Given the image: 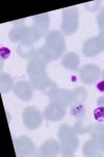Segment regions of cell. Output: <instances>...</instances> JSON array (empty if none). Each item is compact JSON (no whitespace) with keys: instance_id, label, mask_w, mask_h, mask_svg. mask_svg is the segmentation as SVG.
<instances>
[{"instance_id":"cell-1","label":"cell","mask_w":104,"mask_h":157,"mask_svg":"<svg viewBox=\"0 0 104 157\" xmlns=\"http://www.w3.org/2000/svg\"><path fill=\"white\" fill-rule=\"evenodd\" d=\"M57 137L60 153L67 156L74 155L79 148V138L74 127H71L68 124L60 125L57 131Z\"/></svg>"},{"instance_id":"cell-2","label":"cell","mask_w":104,"mask_h":157,"mask_svg":"<svg viewBox=\"0 0 104 157\" xmlns=\"http://www.w3.org/2000/svg\"><path fill=\"white\" fill-rule=\"evenodd\" d=\"M47 64L42 59L34 57L29 60L26 67V72L29 78V82L34 86V89L41 90L44 85L50 80L46 71Z\"/></svg>"},{"instance_id":"cell-3","label":"cell","mask_w":104,"mask_h":157,"mask_svg":"<svg viewBox=\"0 0 104 157\" xmlns=\"http://www.w3.org/2000/svg\"><path fill=\"white\" fill-rule=\"evenodd\" d=\"M79 27V12L76 6L68 7L63 11L60 32L65 36L75 34Z\"/></svg>"},{"instance_id":"cell-4","label":"cell","mask_w":104,"mask_h":157,"mask_svg":"<svg viewBox=\"0 0 104 157\" xmlns=\"http://www.w3.org/2000/svg\"><path fill=\"white\" fill-rule=\"evenodd\" d=\"M45 45L59 59L60 57H63V54H65L66 50L65 35L57 29L50 30L45 37Z\"/></svg>"},{"instance_id":"cell-5","label":"cell","mask_w":104,"mask_h":157,"mask_svg":"<svg viewBox=\"0 0 104 157\" xmlns=\"http://www.w3.org/2000/svg\"><path fill=\"white\" fill-rule=\"evenodd\" d=\"M44 120L43 112L34 106H27L22 112V121L28 130H37L41 127Z\"/></svg>"},{"instance_id":"cell-6","label":"cell","mask_w":104,"mask_h":157,"mask_svg":"<svg viewBox=\"0 0 104 157\" xmlns=\"http://www.w3.org/2000/svg\"><path fill=\"white\" fill-rule=\"evenodd\" d=\"M102 69L96 64H85L79 69V78L85 85H94L101 78Z\"/></svg>"},{"instance_id":"cell-7","label":"cell","mask_w":104,"mask_h":157,"mask_svg":"<svg viewBox=\"0 0 104 157\" xmlns=\"http://www.w3.org/2000/svg\"><path fill=\"white\" fill-rule=\"evenodd\" d=\"M15 151L18 156H31L35 152L34 141L25 135L18 136L14 139Z\"/></svg>"},{"instance_id":"cell-8","label":"cell","mask_w":104,"mask_h":157,"mask_svg":"<svg viewBox=\"0 0 104 157\" xmlns=\"http://www.w3.org/2000/svg\"><path fill=\"white\" fill-rule=\"evenodd\" d=\"M34 86L28 81H20L15 84L13 92L18 98L23 102L28 103L34 98Z\"/></svg>"},{"instance_id":"cell-9","label":"cell","mask_w":104,"mask_h":157,"mask_svg":"<svg viewBox=\"0 0 104 157\" xmlns=\"http://www.w3.org/2000/svg\"><path fill=\"white\" fill-rule=\"evenodd\" d=\"M66 113L67 111L65 107H62L56 103L50 102V104H48L43 111V116L46 121L55 123V121H62L66 116Z\"/></svg>"},{"instance_id":"cell-10","label":"cell","mask_w":104,"mask_h":157,"mask_svg":"<svg viewBox=\"0 0 104 157\" xmlns=\"http://www.w3.org/2000/svg\"><path fill=\"white\" fill-rule=\"evenodd\" d=\"M50 17L49 14H40L32 18V24L30 26L34 30H37L38 34L41 37H46V35L50 32Z\"/></svg>"},{"instance_id":"cell-11","label":"cell","mask_w":104,"mask_h":157,"mask_svg":"<svg viewBox=\"0 0 104 157\" xmlns=\"http://www.w3.org/2000/svg\"><path fill=\"white\" fill-rule=\"evenodd\" d=\"M50 102L56 103L62 107L67 108L72 105V90L66 88H58L54 93L49 98Z\"/></svg>"},{"instance_id":"cell-12","label":"cell","mask_w":104,"mask_h":157,"mask_svg":"<svg viewBox=\"0 0 104 157\" xmlns=\"http://www.w3.org/2000/svg\"><path fill=\"white\" fill-rule=\"evenodd\" d=\"M30 30V26L25 24H16L12 27L9 33V39L13 43H19L22 44Z\"/></svg>"},{"instance_id":"cell-13","label":"cell","mask_w":104,"mask_h":157,"mask_svg":"<svg viewBox=\"0 0 104 157\" xmlns=\"http://www.w3.org/2000/svg\"><path fill=\"white\" fill-rule=\"evenodd\" d=\"M59 152V141L54 138H50L44 141L40 147V153L42 156L53 157L56 156Z\"/></svg>"},{"instance_id":"cell-14","label":"cell","mask_w":104,"mask_h":157,"mask_svg":"<svg viewBox=\"0 0 104 157\" xmlns=\"http://www.w3.org/2000/svg\"><path fill=\"white\" fill-rule=\"evenodd\" d=\"M62 65L63 67L66 68L67 70H71V71H75L78 70L80 65V58L76 52H69L65 54L62 58Z\"/></svg>"},{"instance_id":"cell-15","label":"cell","mask_w":104,"mask_h":157,"mask_svg":"<svg viewBox=\"0 0 104 157\" xmlns=\"http://www.w3.org/2000/svg\"><path fill=\"white\" fill-rule=\"evenodd\" d=\"M102 50L99 47L97 41H96V37L88 38L85 40L82 45V54L88 58L96 57V56L100 55Z\"/></svg>"},{"instance_id":"cell-16","label":"cell","mask_w":104,"mask_h":157,"mask_svg":"<svg viewBox=\"0 0 104 157\" xmlns=\"http://www.w3.org/2000/svg\"><path fill=\"white\" fill-rule=\"evenodd\" d=\"M82 153L84 156L94 157V156H99L102 152L100 150V147L98 145V141L94 138H91L85 141L84 145H83Z\"/></svg>"},{"instance_id":"cell-17","label":"cell","mask_w":104,"mask_h":157,"mask_svg":"<svg viewBox=\"0 0 104 157\" xmlns=\"http://www.w3.org/2000/svg\"><path fill=\"white\" fill-rule=\"evenodd\" d=\"M93 126H94L93 121L88 117L83 116L82 118H79V120L76 121L75 125L73 126V127H74L76 133H77L78 135H83V134L90 133Z\"/></svg>"},{"instance_id":"cell-18","label":"cell","mask_w":104,"mask_h":157,"mask_svg":"<svg viewBox=\"0 0 104 157\" xmlns=\"http://www.w3.org/2000/svg\"><path fill=\"white\" fill-rule=\"evenodd\" d=\"M35 49L34 45H25V44H19L17 47V54L19 57L25 60H31L34 57Z\"/></svg>"},{"instance_id":"cell-19","label":"cell","mask_w":104,"mask_h":157,"mask_svg":"<svg viewBox=\"0 0 104 157\" xmlns=\"http://www.w3.org/2000/svg\"><path fill=\"white\" fill-rule=\"evenodd\" d=\"M88 98L84 87H76L72 90V104H83Z\"/></svg>"},{"instance_id":"cell-20","label":"cell","mask_w":104,"mask_h":157,"mask_svg":"<svg viewBox=\"0 0 104 157\" xmlns=\"http://www.w3.org/2000/svg\"><path fill=\"white\" fill-rule=\"evenodd\" d=\"M14 81L13 78L7 73H1L0 75V90L1 93H7L14 88Z\"/></svg>"},{"instance_id":"cell-21","label":"cell","mask_w":104,"mask_h":157,"mask_svg":"<svg viewBox=\"0 0 104 157\" xmlns=\"http://www.w3.org/2000/svg\"><path fill=\"white\" fill-rule=\"evenodd\" d=\"M85 112H87V108L83 104H72L70 108V114L76 120L82 118L85 116Z\"/></svg>"},{"instance_id":"cell-22","label":"cell","mask_w":104,"mask_h":157,"mask_svg":"<svg viewBox=\"0 0 104 157\" xmlns=\"http://www.w3.org/2000/svg\"><path fill=\"white\" fill-rule=\"evenodd\" d=\"M57 89H58V85L56 84V83L52 80H49L40 91L45 95V97H47L48 98H49Z\"/></svg>"},{"instance_id":"cell-23","label":"cell","mask_w":104,"mask_h":157,"mask_svg":"<svg viewBox=\"0 0 104 157\" xmlns=\"http://www.w3.org/2000/svg\"><path fill=\"white\" fill-rule=\"evenodd\" d=\"M104 134V125L103 124H95L93 126L92 130L90 132V135L91 137L94 138V139H97L98 137H100L101 135Z\"/></svg>"},{"instance_id":"cell-24","label":"cell","mask_w":104,"mask_h":157,"mask_svg":"<svg viewBox=\"0 0 104 157\" xmlns=\"http://www.w3.org/2000/svg\"><path fill=\"white\" fill-rule=\"evenodd\" d=\"M96 20H97L98 29L100 30V33H104V6L98 13Z\"/></svg>"},{"instance_id":"cell-25","label":"cell","mask_w":104,"mask_h":157,"mask_svg":"<svg viewBox=\"0 0 104 157\" xmlns=\"http://www.w3.org/2000/svg\"><path fill=\"white\" fill-rule=\"evenodd\" d=\"M94 117L98 121H104V107L103 106H98L94 110Z\"/></svg>"},{"instance_id":"cell-26","label":"cell","mask_w":104,"mask_h":157,"mask_svg":"<svg viewBox=\"0 0 104 157\" xmlns=\"http://www.w3.org/2000/svg\"><path fill=\"white\" fill-rule=\"evenodd\" d=\"M100 3H101L100 1H93V2H88V3H85L84 6L88 10V11L94 13V12L96 11V10H97V7L100 6Z\"/></svg>"},{"instance_id":"cell-27","label":"cell","mask_w":104,"mask_h":157,"mask_svg":"<svg viewBox=\"0 0 104 157\" xmlns=\"http://www.w3.org/2000/svg\"><path fill=\"white\" fill-rule=\"evenodd\" d=\"M96 41H97L100 49L104 52V33H100L98 36H96Z\"/></svg>"},{"instance_id":"cell-28","label":"cell","mask_w":104,"mask_h":157,"mask_svg":"<svg viewBox=\"0 0 104 157\" xmlns=\"http://www.w3.org/2000/svg\"><path fill=\"white\" fill-rule=\"evenodd\" d=\"M96 88H97V90L99 92L103 93L104 92V80L103 78H99V81L97 83H96Z\"/></svg>"},{"instance_id":"cell-29","label":"cell","mask_w":104,"mask_h":157,"mask_svg":"<svg viewBox=\"0 0 104 157\" xmlns=\"http://www.w3.org/2000/svg\"><path fill=\"white\" fill-rule=\"evenodd\" d=\"M96 140L98 141V145H99V147H100L101 152L104 153V134H103V135H101L100 137H98Z\"/></svg>"},{"instance_id":"cell-30","label":"cell","mask_w":104,"mask_h":157,"mask_svg":"<svg viewBox=\"0 0 104 157\" xmlns=\"http://www.w3.org/2000/svg\"><path fill=\"white\" fill-rule=\"evenodd\" d=\"M97 104H98V106H103L104 107V95H102V97H100L98 98Z\"/></svg>"},{"instance_id":"cell-31","label":"cell","mask_w":104,"mask_h":157,"mask_svg":"<svg viewBox=\"0 0 104 157\" xmlns=\"http://www.w3.org/2000/svg\"><path fill=\"white\" fill-rule=\"evenodd\" d=\"M101 78H103L104 80V69L102 70V72H101Z\"/></svg>"}]
</instances>
